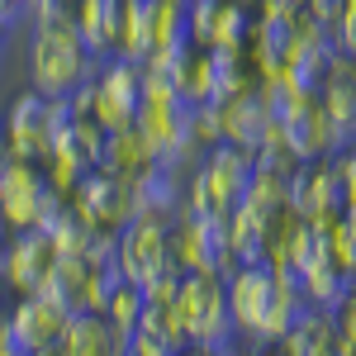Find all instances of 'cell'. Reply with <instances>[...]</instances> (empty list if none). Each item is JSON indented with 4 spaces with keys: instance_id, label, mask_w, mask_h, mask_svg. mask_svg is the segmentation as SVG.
Returning <instances> with one entry per match:
<instances>
[{
    "instance_id": "8",
    "label": "cell",
    "mask_w": 356,
    "mask_h": 356,
    "mask_svg": "<svg viewBox=\"0 0 356 356\" xmlns=\"http://www.w3.org/2000/svg\"><path fill=\"white\" fill-rule=\"evenodd\" d=\"M67 318H72V309L43 300V295H24V304L5 318V328H10V337H15L19 352H38V347H57V342H62Z\"/></svg>"
},
{
    "instance_id": "14",
    "label": "cell",
    "mask_w": 356,
    "mask_h": 356,
    "mask_svg": "<svg viewBox=\"0 0 356 356\" xmlns=\"http://www.w3.org/2000/svg\"><path fill=\"white\" fill-rule=\"evenodd\" d=\"M100 171H110V176H138L143 166H152V152H147V143L138 134V124L129 129H105V143H100V157H95Z\"/></svg>"
},
{
    "instance_id": "19",
    "label": "cell",
    "mask_w": 356,
    "mask_h": 356,
    "mask_svg": "<svg viewBox=\"0 0 356 356\" xmlns=\"http://www.w3.org/2000/svg\"><path fill=\"white\" fill-rule=\"evenodd\" d=\"M337 171H342V186H347V209L356 204V152H347L342 162H337Z\"/></svg>"
},
{
    "instance_id": "15",
    "label": "cell",
    "mask_w": 356,
    "mask_h": 356,
    "mask_svg": "<svg viewBox=\"0 0 356 356\" xmlns=\"http://www.w3.org/2000/svg\"><path fill=\"white\" fill-rule=\"evenodd\" d=\"M143 285H134V280H124L119 290L110 295V304H105V318H110L114 332H124V337H134L138 332V318H143Z\"/></svg>"
},
{
    "instance_id": "21",
    "label": "cell",
    "mask_w": 356,
    "mask_h": 356,
    "mask_svg": "<svg viewBox=\"0 0 356 356\" xmlns=\"http://www.w3.org/2000/svg\"><path fill=\"white\" fill-rule=\"evenodd\" d=\"M304 5H309L318 19H328V24H332V15H337V5H342V0H304Z\"/></svg>"
},
{
    "instance_id": "5",
    "label": "cell",
    "mask_w": 356,
    "mask_h": 356,
    "mask_svg": "<svg viewBox=\"0 0 356 356\" xmlns=\"http://www.w3.org/2000/svg\"><path fill=\"white\" fill-rule=\"evenodd\" d=\"M43 191H48V176L38 171V162H19V157L0 162V219H5L10 233L38 228Z\"/></svg>"
},
{
    "instance_id": "1",
    "label": "cell",
    "mask_w": 356,
    "mask_h": 356,
    "mask_svg": "<svg viewBox=\"0 0 356 356\" xmlns=\"http://www.w3.org/2000/svg\"><path fill=\"white\" fill-rule=\"evenodd\" d=\"M29 67H33L38 95L62 100V95H72V90L86 81V72H90V48L81 43V33H76L72 19H67V24H48V29L33 33V57H29Z\"/></svg>"
},
{
    "instance_id": "2",
    "label": "cell",
    "mask_w": 356,
    "mask_h": 356,
    "mask_svg": "<svg viewBox=\"0 0 356 356\" xmlns=\"http://www.w3.org/2000/svg\"><path fill=\"white\" fill-rule=\"evenodd\" d=\"M171 309L181 314V323L191 332V342L200 352H223L228 332H233V314H228V290H223V275L214 271H186L181 290Z\"/></svg>"
},
{
    "instance_id": "4",
    "label": "cell",
    "mask_w": 356,
    "mask_h": 356,
    "mask_svg": "<svg viewBox=\"0 0 356 356\" xmlns=\"http://www.w3.org/2000/svg\"><path fill=\"white\" fill-rule=\"evenodd\" d=\"M114 261H119L124 280H134V285H143L152 271H162L171 261V233H166L162 214H134L124 223L114 238Z\"/></svg>"
},
{
    "instance_id": "9",
    "label": "cell",
    "mask_w": 356,
    "mask_h": 356,
    "mask_svg": "<svg viewBox=\"0 0 356 356\" xmlns=\"http://www.w3.org/2000/svg\"><path fill=\"white\" fill-rule=\"evenodd\" d=\"M57 266V247L53 238L43 233V228H24V233H15L10 243H5V261H0V275L15 285V290H33L43 275Z\"/></svg>"
},
{
    "instance_id": "24",
    "label": "cell",
    "mask_w": 356,
    "mask_h": 356,
    "mask_svg": "<svg viewBox=\"0 0 356 356\" xmlns=\"http://www.w3.org/2000/svg\"><path fill=\"white\" fill-rule=\"evenodd\" d=\"M72 5H76V0H72Z\"/></svg>"
},
{
    "instance_id": "3",
    "label": "cell",
    "mask_w": 356,
    "mask_h": 356,
    "mask_svg": "<svg viewBox=\"0 0 356 356\" xmlns=\"http://www.w3.org/2000/svg\"><path fill=\"white\" fill-rule=\"evenodd\" d=\"M171 261L181 271H228L233 252H228V209L214 214H186V223L171 233Z\"/></svg>"
},
{
    "instance_id": "16",
    "label": "cell",
    "mask_w": 356,
    "mask_h": 356,
    "mask_svg": "<svg viewBox=\"0 0 356 356\" xmlns=\"http://www.w3.org/2000/svg\"><path fill=\"white\" fill-rule=\"evenodd\" d=\"M332 48L356 57V0H342L332 15Z\"/></svg>"
},
{
    "instance_id": "7",
    "label": "cell",
    "mask_w": 356,
    "mask_h": 356,
    "mask_svg": "<svg viewBox=\"0 0 356 356\" xmlns=\"http://www.w3.org/2000/svg\"><path fill=\"white\" fill-rule=\"evenodd\" d=\"M143 110V72H138L134 62H114L100 72V81H95V124H105V129H129Z\"/></svg>"
},
{
    "instance_id": "22",
    "label": "cell",
    "mask_w": 356,
    "mask_h": 356,
    "mask_svg": "<svg viewBox=\"0 0 356 356\" xmlns=\"http://www.w3.org/2000/svg\"><path fill=\"white\" fill-rule=\"evenodd\" d=\"M176 356H209V352H200V347H195V352H176Z\"/></svg>"
},
{
    "instance_id": "11",
    "label": "cell",
    "mask_w": 356,
    "mask_h": 356,
    "mask_svg": "<svg viewBox=\"0 0 356 356\" xmlns=\"http://www.w3.org/2000/svg\"><path fill=\"white\" fill-rule=\"evenodd\" d=\"M57 352L62 356H129V337L114 332L105 314L76 309V314L67 318V332H62Z\"/></svg>"
},
{
    "instance_id": "20",
    "label": "cell",
    "mask_w": 356,
    "mask_h": 356,
    "mask_svg": "<svg viewBox=\"0 0 356 356\" xmlns=\"http://www.w3.org/2000/svg\"><path fill=\"white\" fill-rule=\"evenodd\" d=\"M19 10H29V0H0V29L10 19H19Z\"/></svg>"
},
{
    "instance_id": "10",
    "label": "cell",
    "mask_w": 356,
    "mask_h": 356,
    "mask_svg": "<svg viewBox=\"0 0 356 356\" xmlns=\"http://www.w3.org/2000/svg\"><path fill=\"white\" fill-rule=\"evenodd\" d=\"M280 124H285V143H290L295 162H318V157H332L342 147V134H337V124L323 114L318 95L304 110H295L290 119H280Z\"/></svg>"
},
{
    "instance_id": "12",
    "label": "cell",
    "mask_w": 356,
    "mask_h": 356,
    "mask_svg": "<svg viewBox=\"0 0 356 356\" xmlns=\"http://www.w3.org/2000/svg\"><path fill=\"white\" fill-rule=\"evenodd\" d=\"M271 290H275V271L261 266V261H247L233 271L228 280V314H233V328H257V318L266 314L271 304Z\"/></svg>"
},
{
    "instance_id": "18",
    "label": "cell",
    "mask_w": 356,
    "mask_h": 356,
    "mask_svg": "<svg viewBox=\"0 0 356 356\" xmlns=\"http://www.w3.org/2000/svg\"><path fill=\"white\" fill-rule=\"evenodd\" d=\"M332 318H337V332H342V342L347 347H356V290L347 295V300L332 309Z\"/></svg>"
},
{
    "instance_id": "23",
    "label": "cell",
    "mask_w": 356,
    "mask_h": 356,
    "mask_svg": "<svg viewBox=\"0 0 356 356\" xmlns=\"http://www.w3.org/2000/svg\"><path fill=\"white\" fill-rule=\"evenodd\" d=\"M0 356H5V347H0Z\"/></svg>"
},
{
    "instance_id": "17",
    "label": "cell",
    "mask_w": 356,
    "mask_h": 356,
    "mask_svg": "<svg viewBox=\"0 0 356 356\" xmlns=\"http://www.w3.org/2000/svg\"><path fill=\"white\" fill-rule=\"evenodd\" d=\"M129 356H176V347L162 342V337H152V332H134L129 337Z\"/></svg>"
},
{
    "instance_id": "13",
    "label": "cell",
    "mask_w": 356,
    "mask_h": 356,
    "mask_svg": "<svg viewBox=\"0 0 356 356\" xmlns=\"http://www.w3.org/2000/svg\"><path fill=\"white\" fill-rule=\"evenodd\" d=\"M337 342H342V332H337V318H332V309H304L300 323L285 332V342H280V352L285 356H337Z\"/></svg>"
},
{
    "instance_id": "6",
    "label": "cell",
    "mask_w": 356,
    "mask_h": 356,
    "mask_svg": "<svg viewBox=\"0 0 356 356\" xmlns=\"http://www.w3.org/2000/svg\"><path fill=\"white\" fill-rule=\"evenodd\" d=\"M200 176H204V186L214 195V204H219V209H233V204H243L247 186H252V176H257V152L223 138V143L209 147V162L200 166Z\"/></svg>"
}]
</instances>
